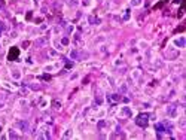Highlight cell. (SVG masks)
<instances>
[{"mask_svg":"<svg viewBox=\"0 0 186 140\" xmlns=\"http://www.w3.org/2000/svg\"><path fill=\"white\" fill-rule=\"evenodd\" d=\"M19 55V49L18 48H11V51L8 54V60H11V61H14V60H17Z\"/></svg>","mask_w":186,"mask_h":140,"instance_id":"cell-2","label":"cell"},{"mask_svg":"<svg viewBox=\"0 0 186 140\" xmlns=\"http://www.w3.org/2000/svg\"><path fill=\"white\" fill-rule=\"evenodd\" d=\"M148 118H149L148 113H142V115L137 116V121H135V122L139 124L140 127H146V125H148Z\"/></svg>","mask_w":186,"mask_h":140,"instance_id":"cell-1","label":"cell"}]
</instances>
